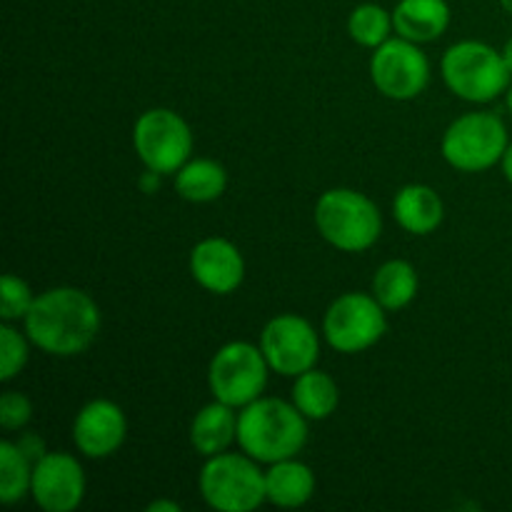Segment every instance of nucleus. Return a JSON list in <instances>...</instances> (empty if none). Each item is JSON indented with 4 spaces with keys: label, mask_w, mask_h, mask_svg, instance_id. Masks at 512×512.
I'll return each instance as SVG.
<instances>
[{
    "label": "nucleus",
    "mask_w": 512,
    "mask_h": 512,
    "mask_svg": "<svg viewBox=\"0 0 512 512\" xmlns=\"http://www.w3.org/2000/svg\"><path fill=\"white\" fill-rule=\"evenodd\" d=\"M23 323L35 348L55 358H75L98 338L100 308L85 290L60 285L35 298Z\"/></svg>",
    "instance_id": "obj_1"
},
{
    "label": "nucleus",
    "mask_w": 512,
    "mask_h": 512,
    "mask_svg": "<svg viewBox=\"0 0 512 512\" xmlns=\"http://www.w3.org/2000/svg\"><path fill=\"white\" fill-rule=\"evenodd\" d=\"M308 443V418L278 398H258L238 413V445L265 465L295 458Z\"/></svg>",
    "instance_id": "obj_2"
},
{
    "label": "nucleus",
    "mask_w": 512,
    "mask_h": 512,
    "mask_svg": "<svg viewBox=\"0 0 512 512\" xmlns=\"http://www.w3.org/2000/svg\"><path fill=\"white\" fill-rule=\"evenodd\" d=\"M315 228L320 238L340 253H363L378 243L383 215L368 195L350 188L325 190L315 203Z\"/></svg>",
    "instance_id": "obj_3"
},
{
    "label": "nucleus",
    "mask_w": 512,
    "mask_h": 512,
    "mask_svg": "<svg viewBox=\"0 0 512 512\" xmlns=\"http://www.w3.org/2000/svg\"><path fill=\"white\" fill-rule=\"evenodd\" d=\"M440 70L450 93L468 103H490L500 93H508L512 78L503 53L483 40H460L450 45Z\"/></svg>",
    "instance_id": "obj_4"
},
{
    "label": "nucleus",
    "mask_w": 512,
    "mask_h": 512,
    "mask_svg": "<svg viewBox=\"0 0 512 512\" xmlns=\"http://www.w3.org/2000/svg\"><path fill=\"white\" fill-rule=\"evenodd\" d=\"M198 488L208 508L218 512H253L268 500L258 460L228 450L205 458Z\"/></svg>",
    "instance_id": "obj_5"
},
{
    "label": "nucleus",
    "mask_w": 512,
    "mask_h": 512,
    "mask_svg": "<svg viewBox=\"0 0 512 512\" xmlns=\"http://www.w3.org/2000/svg\"><path fill=\"white\" fill-rule=\"evenodd\" d=\"M508 128L495 113L460 115L445 130L440 153L460 173H483L503 160L508 150Z\"/></svg>",
    "instance_id": "obj_6"
},
{
    "label": "nucleus",
    "mask_w": 512,
    "mask_h": 512,
    "mask_svg": "<svg viewBox=\"0 0 512 512\" xmlns=\"http://www.w3.org/2000/svg\"><path fill=\"white\" fill-rule=\"evenodd\" d=\"M270 365L263 350L245 340L223 345L208 365V385L215 400L240 410L263 398Z\"/></svg>",
    "instance_id": "obj_7"
},
{
    "label": "nucleus",
    "mask_w": 512,
    "mask_h": 512,
    "mask_svg": "<svg viewBox=\"0 0 512 512\" xmlns=\"http://www.w3.org/2000/svg\"><path fill=\"white\" fill-rule=\"evenodd\" d=\"M133 148L148 170L175 175L193 153V130L175 110L150 108L135 120Z\"/></svg>",
    "instance_id": "obj_8"
},
{
    "label": "nucleus",
    "mask_w": 512,
    "mask_h": 512,
    "mask_svg": "<svg viewBox=\"0 0 512 512\" xmlns=\"http://www.w3.org/2000/svg\"><path fill=\"white\" fill-rule=\"evenodd\" d=\"M388 330L385 308L375 295L345 293L330 303L323 318V335L338 353L355 355L373 348Z\"/></svg>",
    "instance_id": "obj_9"
},
{
    "label": "nucleus",
    "mask_w": 512,
    "mask_h": 512,
    "mask_svg": "<svg viewBox=\"0 0 512 512\" xmlns=\"http://www.w3.org/2000/svg\"><path fill=\"white\" fill-rule=\"evenodd\" d=\"M370 78L385 98L413 100L428 88L430 60L413 40L390 38L373 50Z\"/></svg>",
    "instance_id": "obj_10"
},
{
    "label": "nucleus",
    "mask_w": 512,
    "mask_h": 512,
    "mask_svg": "<svg viewBox=\"0 0 512 512\" xmlns=\"http://www.w3.org/2000/svg\"><path fill=\"white\" fill-rule=\"evenodd\" d=\"M260 350L273 373L298 378L315 368L320 358V340L313 325L293 313L268 320L260 333Z\"/></svg>",
    "instance_id": "obj_11"
},
{
    "label": "nucleus",
    "mask_w": 512,
    "mask_h": 512,
    "mask_svg": "<svg viewBox=\"0 0 512 512\" xmlns=\"http://www.w3.org/2000/svg\"><path fill=\"white\" fill-rule=\"evenodd\" d=\"M35 505L45 512H73L85 498V470L70 453H45L33 465Z\"/></svg>",
    "instance_id": "obj_12"
},
{
    "label": "nucleus",
    "mask_w": 512,
    "mask_h": 512,
    "mask_svg": "<svg viewBox=\"0 0 512 512\" xmlns=\"http://www.w3.org/2000/svg\"><path fill=\"white\" fill-rule=\"evenodd\" d=\"M128 435V420L113 400H90L78 410L73 423V443L80 455L90 460H103L118 453Z\"/></svg>",
    "instance_id": "obj_13"
},
{
    "label": "nucleus",
    "mask_w": 512,
    "mask_h": 512,
    "mask_svg": "<svg viewBox=\"0 0 512 512\" xmlns=\"http://www.w3.org/2000/svg\"><path fill=\"white\" fill-rule=\"evenodd\" d=\"M190 275L213 295H230L243 285L245 258L225 238H205L190 250Z\"/></svg>",
    "instance_id": "obj_14"
},
{
    "label": "nucleus",
    "mask_w": 512,
    "mask_h": 512,
    "mask_svg": "<svg viewBox=\"0 0 512 512\" xmlns=\"http://www.w3.org/2000/svg\"><path fill=\"white\" fill-rule=\"evenodd\" d=\"M393 215L400 228L410 235H430L445 218L443 198L430 185H405L395 193Z\"/></svg>",
    "instance_id": "obj_15"
},
{
    "label": "nucleus",
    "mask_w": 512,
    "mask_h": 512,
    "mask_svg": "<svg viewBox=\"0 0 512 512\" xmlns=\"http://www.w3.org/2000/svg\"><path fill=\"white\" fill-rule=\"evenodd\" d=\"M238 440V413L230 405L215 403L198 410L190 423V445L203 458L225 453Z\"/></svg>",
    "instance_id": "obj_16"
},
{
    "label": "nucleus",
    "mask_w": 512,
    "mask_h": 512,
    "mask_svg": "<svg viewBox=\"0 0 512 512\" xmlns=\"http://www.w3.org/2000/svg\"><path fill=\"white\" fill-rule=\"evenodd\" d=\"M395 33L413 43L438 40L450 25V5L445 0H400L393 10Z\"/></svg>",
    "instance_id": "obj_17"
},
{
    "label": "nucleus",
    "mask_w": 512,
    "mask_h": 512,
    "mask_svg": "<svg viewBox=\"0 0 512 512\" xmlns=\"http://www.w3.org/2000/svg\"><path fill=\"white\" fill-rule=\"evenodd\" d=\"M315 495V473L300 460H278L265 470V498L275 508H303Z\"/></svg>",
    "instance_id": "obj_18"
},
{
    "label": "nucleus",
    "mask_w": 512,
    "mask_h": 512,
    "mask_svg": "<svg viewBox=\"0 0 512 512\" xmlns=\"http://www.w3.org/2000/svg\"><path fill=\"white\" fill-rule=\"evenodd\" d=\"M225 188H228V173L218 160H188L175 173V190L188 203H213L225 193Z\"/></svg>",
    "instance_id": "obj_19"
},
{
    "label": "nucleus",
    "mask_w": 512,
    "mask_h": 512,
    "mask_svg": "<svg viewBox=\"0 0 512 512\" xmlns=\"http://www.w3.org/2000/svg\"><path fill=\"white\" fill-rule=\"evenodd\" d=\"M293 403L308 420H328L340 405L338 383L323 370L310 368L295 378Z\"/></svg>",
    "instance_id": "obj_20"
},
{
    "label": "nucleus",
    "mask_w": 512,
    "mask_h": 512,
    "mask_svg": "<svg viewBox=\"0 0 512 512\" xmlns=\"http://www.w3.org/2000/svg\"><path fill=\"white\" fill-rule=\"evenodd\" d=\"M418 273L408 260H388L373 275V295L385 310H403L418 295Z\"/></svg>",
    "instance_id": "obj_21"
},
{
    "label": "nucleus",
    "mask_w": 512,
    "mask_h": 512,
    "mask_svg": "<svg viewBox=\"0 0 512 512\" xmlns=\"http://www.w3.org/2000/svg\"><path fill=\"white\" fill-rule=\"evenodd\" d=\"M33 485V463L23 455V450L13 440L0 443V500L5 505H15L30 495Z\"/></svg>",
    "instance_id": "obj_22"
},
{
    "label": "nucleus",
    "mask_w": 512,
    "mask_h": 512,
    "mask_svg": "<svg viewBox=\"0 0 512 512\" xmlns=\"http://www.w3.org/2000/svg\"><path fill=\"white\" fill-rule=\"evenodd\" d=\"M390 30H395L393 13H388L383 5L363 3L348 18L350 38L363 48L375 50L378 45H383L385 40H390Z\"/></svg>",
    "instance_id": "obj_23"
},
{
    "label": "nucleus",
    "mask_w": 512,
    "mask_h": 512,
    "mask_svg": "<svg viewBox=\"0 0 512 512\" xmlns=\"http://www.w3.org/2000/svg\"><path fill=\"white\" fill-rule=\"evenodd\" d=\"M28 340V335L15 330L10 323L0 325V380L3 383L18 378L28 365Z\"/></svg>",
    "instance_id": "obj_24"
},
{
    "label": "nucleus",
    "mask_w": 512,
    "mask_h": 512,
    "mask_svg": "<svg viewBox=\"0 0 512 512\" xmlns=\"http://www.w3.org/2000/svg\"><path fill=\"white\" fill-rule=\"evenodd\" d=\"M35 303V295L30 285L23 278L13 273L3 275L0 283V318L3 323H15V320H25Z\"/></svg>",
    "instance_id": "obj_25"
},
{
    "label": "nucleus",
    "mask_w": 512,
    "mask_h": 512,
    "mask_svg": "<svg viewBox=\"0 0 512 512\" xmlns=\"http://www.w3.org/2000/svg\"><path fill=\"white\" fill-rule=\"evenodd\" d=\"M33 418V403H30L28 395L15 393V390H8L0 398V425L8 433H15V430H23L25 425Z\"/></svg>",
    "instance_id": "obj_26"
},
{
    "label": "nucleus",
    "mask_w": 512,
    "mask_h": 512,
    "mask_svg": "<svg viewBox=\"0 0 512 512\" xmlns=\"http://www.w3.org/2000/svg\"><path fill=\"white\" fill-rule=\"evenodd\" d=\"M15 445H18V448L23 450V455H25V458H28L33 465L38 463V460L43 458L45 453H48V450H45L43 438H40V435H35V433H23L18 440H15Z\"/></svg>",
    "instance_id": "obj_27"
},
{
    "label": "nucleus",
    "mask_w": 512,
    "mask_h": 512,
    "mask_svg": "<svg viewBox=\"0 0 512 512\" xmlns=\"http://www.w3.org/2000/svg\"><path fill=\"white\" fill-rule=\"evenodd\" d=\"M148 512H180V505L170 503V500H155L148 505Z\"/></svg>",
    "instance_id": "obj_28"
},
{
    "label": "nucleus",
    "mask_w": 512,
    "mask_h": 512,
    "mask_svg": "<svg viewBox=\"0 0 512 512\" xmlns=\"http://www.w3.org/2000/svg\"><path fill=\"white\" fill-rule=\"evenodd\" d=\"M500 165H503L505 178H508V183L512 185V143L508 145V150H505V155H503V160H500Z\"/></svg>",
    "instance_id": "obj_29"
},
{
    "label": "nucleus",
    "mask_w": 512,
    "mask_h": 512,
    "mask_svg": "<svg viewBox=\"0 0 512 512\" xmlns=\"http://www.w3.org/2000/svg\"><path fill=\"white\" fill-rule=\"evenodd\" d=\"M503 58H505V65H508V70L512 73V38L505 43L503 48Z\"/></svg>",
    "instance_id": "obj_30"
},
{
    "label": "nucleus",
    "mask_w": 512,
    "mask_h": 512,
    "mask_svg": "<svg viewBox=\"0 0 512 512\" xmlns=\"http://www.w3.org/2000/svg\"><path fill=\"white\" fill-rule=\"evenodd\" d=\"M500 5H503L505 13H510V15H512V0H500Z\"/></svg>",
    "instance_id": "obj_31"
},
{
    "label": "nucleus",
    "mask_w": 512,
    "mask_h": 512,
    "mask_svg": "<svg viewBox=\"0 0 512 512\" xmlns=\"http://www.w3.org/2000/svg\"><path fill=\"white\" fill-rule=\"evenodd\" d=\"M508 110L512 113V85L508 88Z\"/></svg>",
    "instance_id": "obj_32"
}]
</instances>
